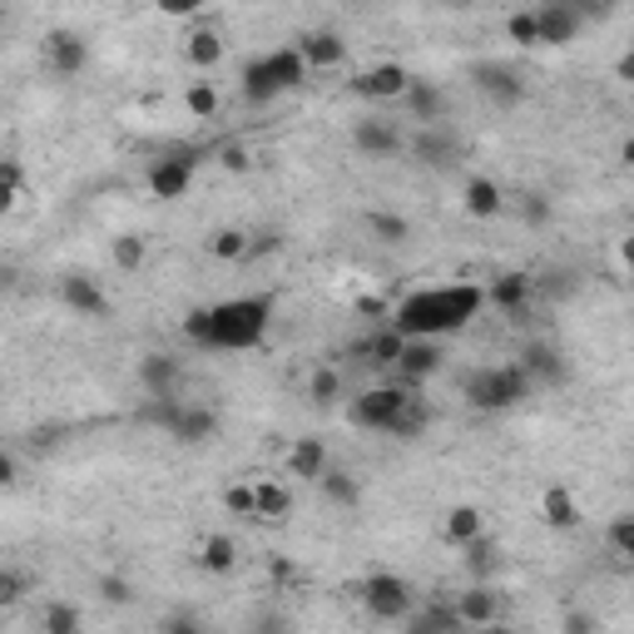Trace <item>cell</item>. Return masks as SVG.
Listing matches in <instances>:
<instances>
[{"label": "cell", "instance_id": "1", "mask_svg": "<svg viewBox=\"0 0 634 634\" xmlns=\"http://www.w3.org/2000/svg\"><path fill=\"white\" fill-rule=\"evenodd\" d=\"M485 308H491V303H485L481 283H441V288H417L401 303H392L387 323H392L401 337H457V333H467Z\"/></svg>", "mask_w": 634, "mask_h": 634}, {"label": "cell", "instance_id": "2", "mask_svg": "<svg viewBox=\"0 0 634 634\" xmlns=\"http://www.w3.org/2000/svg\"><path fill=\"white\" fill-rule=\"evenodd\" d=\"M273 313H278V298L273 293H238V298L214 303V352H253L263 347L273 327Z\"/></svg>", "mask_w": 634, "mask_h": 634}, {"label": "cell", "instance_id": "3", "mask_svg": "<svg viewBox=\"0 0 634 634\" xmlns=\"http://www.w3.org/2000/svg\"><path fill=\"white\" fill-rule=\"evenodd\" d=\"M531 392H535V377L525 372L521 357L515 362H495V367H476L467 377V401L476 411H485V417L515 411L521 401H531Z\"/></svg>", "mask_w": 634, "mask_h": 634}, {"label": "cell", "instance_id": "4", "mask_svg": "<svg viewBox=\"0 0 634 634\" xmlns=\"http://www.w3.org/2000/svg\"><path fill=\"white\" fill-rule=\"evenodd\" d=\"M417 401V387L407 382H387V387H367L362 397L347 407V421L357 431H377V437H392L397 421L407 417V407Z\"/></svg>", "mask_w": 634, "mask_h": 634}, {"label": "cell", "instance_id": "5", "mask_svg": "<svg viewBox=\"0 0 634 634\" xmlns=\"http://www.w3.org/2000/svg\"><path fill=\"white\" fill-rule=\"evenodd\" d=\"M357 600H362L367 615L387 620V625H401V620L411 615V605H417V595H411V580L397 575V570H377V575H367L362 585H357Z\"/></svg>", "mask_w": 634, "mask_h": 634}, {"label": "cell", "instance_id": "6", "mask_svg": "<svg viewBox=\"0 0 634 634\" xmlns=\"http://www.w3.org/2000/svg\"><path fill=\"white\" fill-rule=\"evenodd\" d=\"M198 164H204L198 150H168L150 164V178H144V184H150V194L158 204H178V198H188V188H194Z\"/></svg>", "mask_w": 634, "mask_h": 634}, {"label": "cell", "instance_id": "7", "mask_svg": "<svg viewBox=\"0 0 634 634\" xmlns=\"http://www.w3.org/2000/svg\"><path fill=\"white\" fill-rule=\"evenodd\" d=\"M407 90H411V70L401 65V60H377V65L357 70V75L347 80V94L372 100V104H397Z\"/></svg>", "mask_w": 634, "mask_h": 634}, {"label": "cell", "instance_id": "8", "mask_svg": "<svg viewBox=\"0 0 634 634\" xmlns=\"http://www.w3.org/2000/svg\"><path fill=\"white\" fill-rule=\"evenodd\" d=\"M352 150L362 158H397L407 150V134H401L392 120H382V114H362V120L352 124Z\"/></svg>", "mask_w": 634, "mask_h": 634}, {"label": "cell", "instance_id": "9", "mask_svg": "<svg viewBox=\"0 0 634 634\" xmlns=\"http://www.w3.org/2000/svg\"><path fill=\"white\" fill-rule=\"evenodd\" d=\"M164 437H174L178 447H204V441L218 437V411L208 401H178Z\"/></svg>", "mask_w": 634, "mask_h": 634}, {"label": "cell", "instance_id": "10", "mask_svg": "<svg viewBox=\"0 0 634 634\" xmlns=\"http://www.w3.org/2000/svg\"><path fill=\"white\" fill-rule=\"evenodd\" d=\"M471 80H476V90H481L491 104H501V110H511V104L525 100V84H521V75H515L511 65H505V60H476Z\"/></svg>", "mask_w": 634, "mask_h": 634}, {"label": "cell", "instance_id": "11", "mask_svg": "<svg viewBox=\"0 0 634 634\" xmlns=\"http://www.w3.org/2000/svg\"><path fill=\"white\" fill-rule=\"evenodd\" d=\"M392 372H397V382H407V387L431 382V377L441 372V337H407Z\"/></svg>", "mask_w": 634, "mask_h": 634}, {"label": "cell", "instance_id": "12", "mask_svg": "<svg viewBox=\"0 0 634 634\" xmlns=\"http://www.w3.org/2000/svg\"><path fill=\"white\" fill-rule=\"evenodd\" d=\"M541 10V45H555V50H570L585 30V10L570 6V0H545Z\"/></svg>", "mask_w": 634, "mask_h": 634}, {"label": "cell", "instance_id": "13", "mask_svg": "<svg viewBox=\"0 0 634 634\" xmlns=\"http://www.w3.org/2000/svg\"><path fill=\"white\" fill-rule=\"evenodd\" d=\"M90 65V40L80 35V30H50L45 35V70L60 80L80 75V70Z\"/></svg>", "mask_w": 634, "mask_h": 634}, {"label": "cell", "instance_id": "14", "mask_svg": "<svg viewBox=\"0 0 634 634\" xmlns=\"http://www.w3.org/2000/svg\"><path fill=\"white\" fill-rule=\"evenodd\" d=\"M60 303H65L70 313L90 317V323L110 317V298H104L100 278H90V273H65V278H60Z\"/></svg>", "mask_w": 634, "mask_h": 634}, {"label": "cell", "instance_id": "15", "mask_svg": "<svg viewBox=\"0 0 634 634\" xmlns=\"http://www.w3.org/2000/svg\"><path fill=\"white\" fill-rule=\"evenodd\" d=\"M531 293H535L531 273H501V278L485 283V303H491L495 313H505V317H521L525 303H531Z\"/></svg>", "mask_w": 634, "mask_h": 634}, {"label": "cell", "instance_id": "16", "mask_svg": "<svg viewBox=\"0 0 634 634\" xmlns=\"http://www.w3.org/2000/svg\"><path fill=\"white\" fill-rule=\"evenodd\" d=\"M178 382H184V367L168 352H144L140 357V387L144 397H178Z\"/></svg>", "mask_w": 634, "mask_h": 634}, {"label": "cell", "instance_id": "17", "mask_svg": "<svg viewBox=\"0 0 634 634\" xmlns=\"http://www.w3.org/2000/svg\"><path fill=\"white\" fill-rule=\"evenodd\" d=\"M283 461H288L293 481H313L317 485V476L333 467V451H327L323 437H298V441H288V457Z\"/></svg>", "mask_w": 634, "mask_h": 634}, {"label": "cell", "instance_id": "18", "mask_svg": "<svg viewBox=\"0 0 634 634\" xmlns=\"http://www.w3.org/2000/svg\"><path fill=\"white\" fill-rule=\"evenodd\" d=\"M401 110L411 114L417 124H441V114H447V94L437 90V80H421V75H411V90L401 94Z\"/></svg>", "mask_w": 634, "mask_h": 634}, {"label": "cell", "instance_id": "19", "mask_svg": "<svg viewBox=\"0 0 634 634\" xmlns=\"http://www.w3.org/2000/svg\"><path fill=\"white\" fill-rule=\"evenodd\" d=\"M476 535H485V511H481V505L461 501V505H451V511L441 515V541H447V545L467 551Z\"/></svg>", "mask_w": 634, "mask_h": 634}, {"label": "cell", "instance_id": "20", "mask_svg": "<svg viewBox=\"0 0 634 634\" xmlns=\"http://www.w3.org/2000/svg\"><path fill=\"white\" fill-rule=\"evenodd\" d=\"M238 94L248 104H258V110L283 94L278 80H273V70H268V55H253V60H243V65H238Z\"/></svg>", "mask_w": 634, "mask_h": 634}, {"label": "cell", "instance_id": "21", "mask_svg": "<svg viewBox=\"0 0 634 634\" xmlns=\"http://www.w3.org/2000/svg\"><path fill=\"white\" fill-rule=\"evenodd\" d=\"M298 50L308 55L313 70H342L347 65V40L337 35V30H308V35H298Z\"/></svg>", "mask_w": 634, "mask_h": 634}, {"label": "cell", "instance_id": "22", "mask_svg": "<svg viewBox=\"0 0 634 634\" xmlns=\"http://www.w3.org/2000/svg\"><path fill=\"white\" fill-rule=\"evenodd\" d=\"M461 208H467V218H495L505 208V188L491 174H471L461 188Z\"/></svg>", "mask_w": 634, "mask_h": 634}, {"label": "cell", "instance_id": "23", "mask_svg": "<svg viewBox=\"0 0 634 634\" xmlns=\"http://www.w3.org/2000/svg\"><path fill=\"white\" fill-rule=\"evenodd\" d=\"M541 521L551 525V531H580L585 511H580V501H575V491H570V485H545V495H541Z\"/></svg>", "mask_w": 634, "mask_h": 634}, {"label": "cell", "instance_id": "24", "mask_svg": "<svg viewBox=\"0 0 634 634\" xmlns=\"http://www.w3.org/2000/svg\"><path fill=\"white\" fill-rule=\"evenodd\" d=\"M198 570H204V575H234L238 570V541L228 531H214V535H204V541H198Z\"/></svg>", "mask_w": 634, "mask_h": 634}, {"label": "cell", "instance_id": "25", "mask_svg": "<svg viewBox=\"0 0 634 634\" xmlns=\"http://www.w3.org/2000/svg\"><path fill=\"white\" fill-rule=\"evenodd\" d=\"M457 615H461V625H476V630H485V625H495L501 620V595L495 590H485V585H471V590H461L457 595Z\"/></svg>", "mask_w": 634, "mask_h": 634}, {"label": "cell", "instance_id": "26", "mask_svg": "<svg viewBox=\"0 0 634 634\" xmlns=\"http://www.w3.org/2000/svg\"><path fill=\"white\" fill-rule=\"evenodd\" d=\"M184 60L198 70V75H208V70L224 65V35H218L214 25H198L184 35Z\"/></svg>", "mask_w": 634, "mask_h": 634}, {"label": "cell", "instance_id": "27", "mask_svg": "<svg viewBox=\"0 0 634 634\" xmlns=\"http://www.w3.org/2000/svg\"><path fill=\"white\" fill-rule=\"evenodd\" d=\"M268 70H273V80H278V90H283V94L303 90V84H308V75H313L308 55H303L298 45H278V50H268Z\"/></svg>", "mask_w": 634, "mask_h": 634}, {"label": "cell", "instance_id": "28", "mask_svg": "<svg viewBox=\"0 0 634 634\" xmlns=\"http://www.w3.org/2000/svg\"><path fill=\"white\" fill-rule=\"evenodd\" d=\"M317 491H323L337 511H357V505H362V481H357L352 471H342V467H327L323 476H317Z\"/></svg>", "mask_w": 634, "mask_h": 634}, {"label": "cell", "instance_id": "29", "mask_svg": "<svg viewBox=\"0 0 634 634\" xmlns=\"http://www.w3.org/2000/svg\"><path fill=\"white\" fill-rule=\"evenodd\" d=\"M521 362H525V372L535 377V387L541 382H565V357H560L551 342H531L521 352Z\"/></svg>", "mask_w": 634, "mask_h": 634}, {"label": "cell", "instance_id": "30", "mask_svg": "<svg viewBox=\"0 0 634 634\" xmlns=\"http://www.w3.org/2000/svg\"><path fill=\"white\" fill-rule=\"evenodd\" d=\"M362 228L377 243H387V248H397V243L411 238V218L407 214H392V208H372V214H362Z\"/></svg>", "mask_w": 634, "mask_h": 634}, {"label": "cell", "instance_id": "31", "mask_svg": "<svg viewBox=\"0 0 634 634\" xmlns=\"http://www.w3.org/2000/svg\"><path fill=\"white\" fill-rule=\"evenodd\" d=\"M401 347H407V337H401L397 327L387 323V327H377V333L362 342V357H367V362H372V367H397Z\"/></svg>", "mask_w": 634, "mask_h": 634}, {"label": "cell", "instance_id": "32", "mask_svg": "<svg viewBox=\"0 0 634 634\" xmlns=\"http://www.w3.org/2000/svg\"><path fill=\"white\" fill-rule=\"evenodd\" d=\"M208 253H214L218 263H243V258H253V238L243 234V228H214V234H208Z\"/></svg>", "mask_w": 634, "mask_h": 634}, {"label": "cell", "instance_id": "33", "mask_svg": "<svg viewBox=\"0 0 634 634\" xmlns=\"http://www.w3.org/2000/svg\"><path fill=\"white\" fill-rule=\"evenodd\" d=\"M293 491L283 481H258V521H288Z\"/></svg>", "mask_w": 634, "mask_h": 634}, {"label": "cell", "instance_id": "34", "mask_svg": "<svg viewBox=\"0 0 634 634\" xmlns=\"http://www.w3.org/2000/svg\"><path fill=\"white\" fill-rule=\"evenodd\" d=\"M84 615L80 605H65V600H50L45 610H40V634H80Z\"/></svg>", "mask_w": 634, "mask_h": 634}, {"label": "cell", "instance_id": "35", "mask_svg": "<svg viewBox=\"0 0 634 634\" xmlns=\"http://www.w3.org/2000/svg\"><path fill=\"white\" fill-rule=\"evenodd\" d=\"M505 35L521 50H535L541 45V10H511V16H505Z\"/></svg>", "mask_w": 634, "mask_h": 634}, {"label": "cell", "instance_id": "36", "mask_svg": "<svg viewBox=\"0 0 634 634\" xmlns=\"http://www.w3.org/2000/svg\"><path fill=\"white\" fill-rule=\"evenodd\" d=\"M224 511L258 521V481H234V485H228V491H224Z\"/></svg>", "mask_w": 634, "mask_h": 634}, {"label": "cell", "instance_id": "37", "mask_svg": "<svg viewBox=\"0 0 634 634\" xmlns=\"http://www.w3.org/2000/svg\"><path fill=\"white\" fill-rule=\"evenodd\" d=\"M144 253H150V248H144L140 234H120V238H114V248H110V258H114V268H120V273H140Z\"/></svg>", "mask_w": 634, "mask_h": 634}, {"label": "cell", "instance_id": "38", "mask_svg": "<svg viewBox=\"0 0 634 634\" xmlns=\"http://www.w3.org/2000/svg\"><path fill=\"white\" fill-rule=\"evenodd\" d=\"M184 110L194 114V120H214V114H218V90L208 80H194L184 90Z\"/></svg>", "mask_w": 634, "mask_h": 634}, {"label": "cell", "instance_id": "39", "mask_svg": "<svg viewBox=\"0 0 634 634\" xmlns=\"http://www.w3.org/2000/svg\"><path fill=\"white\" fill-rule=\"evenodd\" d=\"M178 333H184V342L208 347L214 342V308H188L184 323H178Z\"/></svg>", "mask_w": 634, "mask_h": 634}, {"label": "cell", "instance_id": "40", "mask_svg": "<svg viewBox=\"0 0 634 634\" xmlns=\"http://www.w3.org/2000/svg\"><path fill=\"white\" fill-rule=\"evenodd\" d=\"M20 194H25V168H20V158H6L0 164V208H16L20 204Z\"/></svg>", "mask_w": 634, "mask_h": 634}, {"label": "cell", "instance_id": "41", "mask_svg": "<svg viewBox=\"0 0 634 634\" xmlns=\"http://www.w3.org/2000/svg\"><path fill=\"white\" fill-rule=\"evenodd\" d=\"M308 392H313V401L333 407V401L342 397V372H337V367H317V372L308 377Z\"/></svg>", "mask_w": 634, "mask_h": 634}, {"label": "cell", "instance_id": "42", "mask_svg": "<svg viewBox=\"0 0 634 634\" xmlns=\"http://www.w3.org/2000/svg\"><path fill=\"white\" fill-rule=\"evenodd\" d=\"M605 541H610V551L625 555L630 565H634V515H615V521H610V531H605Z\"/></svg>", "mask_w": 634, "mask_h": 634}, {"label": "cell", "instance_id": "43", "mask_svg": "<svg viewBox=\"0 0 634 634\" xmlns=\"http://www.w3.org/2000/svg\"><path fill=\"white\" fill-rule=\"evenodd\" d=\"M100 595H104V605H130L134 600V585L124 575H104L100 580Z\"/></svg>", "mask_w": 634, "mask_h": 634}, {"label": "cell", "instance_id": "44", "mask_svg": "<svg viewBox=\"0 0 634 634\" xmlns=\"http://www.w3.org/2000/svg\"><path fill=\"white\" fill-rule=\"evenodd\" d=\"M20 595H25V575L20 570H0V610L20 605Z\"/></svg>", "mask_w": 634, "mask_h": 634}, {"label": "cell", "instance_id": "45", "mask_svg": "<svg viewBox=\"0 0 634 634\" xmlns=\"http://www.w3.org/2000/svg\"><path fill=\"white\" fill-rule=\"evenodd\" d=\"M204 6L208 0H154V10L158 16H168V20H194Z\"/></svg>", "mask_w": 634, "mask_h": 634}, {"label": "cell", "instance_id": "46", "mask_svg": "<svg viewBox=\"0 0 634 634\" xmlns=\"http://www.w3.org/2000/svg\"><path fill=\"white\" fill-rule=\"evenodd\" d=\"M417 154H421V164H451V144L447 140H421Z\"/></svg>", "mask_w": 634, "mask_h": 634}, {"label": "cell", "instance_id": "47", "mask_svg": "<svg viewBox=\"0 0 634 634\" xmlns=\"http://www.w3.org/2000/svg\"><path fill=\"white\" fill-rule=\"evenodd\" d=\"M218 164H224L228 174H243L253 158H248V150H243V144H224V158H218Z\"/></svg>", "mask_w": 634, "mask_h": 634}, {"label": "cell", "instance_id": "48", "mask_svg": "<svg viewBox=\"0 0 634 634\" xmlns=\"http://www.w3.org/2000/svg\"><path fill=\"white\" fill-rule=\"evenodd\" d=\"M521 214L531 218V224H545V218H551V204H545L541 194H525V198H521Z\"/></svg>", "mask_w": 634, "mask_h": 634}, {"label": "cell", "instance_id": "49", "mask_svg": "<svg viewBox=\"0 0 634 634\" xmlns=\"http://www.w3.org/2000/svg\"><path fill=\"white\" fill-rule=\"evenodd\" d=\"M615 80H620V84H630V90H634V45L615 60Z\"/></svg>", "mask_w": 634, "mask_h": 634}, {"label": "cell", "instance_id": "50", "mask_svg": "<svg viewBox=\"0 0 634 634\" xmlns=\"http://www.w3.org/2000/svg\"><path fill=\"white\" fill-rule=\"evenodd\" d=\"M357 313L362 317H392V308H387L382 298H357Z\"/></svg>", "mask_w": 634, "mask_h": 634}, {"label": "cell", "instance_id": "51", "mask_svg": "<svg viewBox=\"0 0 634 634\" xmlns=\"http://www.w3.org/2000/svg\"><path fill=\"white\" fill-rule=\"evenodd\" d=\"M560 630H565V634H580V630H595V615H565V620H560Z\"/></svg>", "mask_w": 634, "mask_h": 634}, {"label": "cell", "instance_id": "52", "mask_svg": "<svg viewBox=\"0 0 634 634\" xmlns=\"http://www.w3.org/2000/svg\"><path fill=\"white\" fill-rule=\"evenodd\" d=\"M620 263H625V273H634V234L620 238Z\"/></svg>", "mask_w": 634, "mask_h": 634}, {"label": "cell", "instance_id": "53", "mask_svg": "<svg viewBox=\"0 0 634 634\" xmlns=\"http://www.w3.org/2000/svg\"><path fill=\"white\" fill-rule=\"evenodd\" d=\"M0 481L16 485V457H0Z\"/></svg>", "mask_w": 634, "mask_h": 634}, {"label": "cell", "instance_id": "54", "mask_svg": "<svg viewBox=\"0 0 634 634\" xmlns=\"http://www.w3.org/2000/svg\"><path fill=\"white\" fill-rule=\"evenodd\" d=\"M164 630H198V620H188V615H174V620H164Z\"/></svg>", "mask_w": 634, "mask_h": 634}, {"label": "cell", "instance_id": "55", "mask_svg": "<svg viewBox=\"0 0 634 634\" xmlns=\"http://www.w3.org/2000/svg\"><path fill=\"white\" fill-rule=\"evenodd\" d=\"M620 164H625V168H634V134H630L625 144H620Z\"/></svg>", "mask_w": 634, "mask_h": 634}, {"label": "cell", "instance_id": "56", "mask_svg": "<svg viewBox=\"0 0 634 634\" xmlns=\"http://www.w3.org/2000/svg\"><path fill=\"white\" fill-rule=\"evenodd\" d=\"M437 6H447V10H461V6H471V0H437Z\"/></svg>", "mask_w": 634, "mask_h": 634}, {"label": "cell", "instance_id": "57", "mask_svg": "<svg viewBox=\"0 0 634 634\" xmlns=\"http://www.w3.org/2000/svg\"><path fill=\"white\" fill-rule=\"evenodd\" d=\"M362 6H372V0H362Z\"/></svg>", "mask_w": 634, "mask_h": 634}]
</instances>
